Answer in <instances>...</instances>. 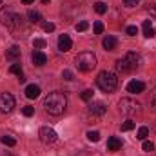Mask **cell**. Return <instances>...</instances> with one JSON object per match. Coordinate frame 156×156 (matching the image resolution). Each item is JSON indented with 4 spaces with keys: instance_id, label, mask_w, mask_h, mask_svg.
<instances>
[{
    "instance_id": "cell-6",
    "label": "cell",
    "mask_w": 156,
    "mask_h": 156,
    "mask_svg": "<svg viewBox=\"0 0 156 156\" xmlns=\"http://www.w3.org/2000/svg\"><path fill=\"white\" fill-rule=\"evenodd\" d=\"M118 107H120L122 115H136V113H140V104L131 100V98H122Z\"/></svg>"
},
{
    "instance_id": "cell-12",
    "label": "cell",
    "mask_w": 156,
    "mask_h": 156,
    "mask_svg": "<svg viewBox=\"0 0 156 156\" xmlns=\"http://www.w3.org/2000/svg\"><path fill=\"white\" fill-rule=\"evenodd\" d=\"M122 149V140L118 138V136H111L109 140H107V151H111V153H116Z\"/></svg>"
},
{
    "instance_id": "cell-16",
    "label": "cell",
    "mask_w": 156,
    "mask_h": 156,
    "mask_svg": "<svg viewBox=\"0 0 156 156\" xmlns=\"http://www.w3.org/2000/svg\"><path fill=\"white\" fill-rule=\"evenodd\" d=\"M142 29H144V37H147V38H153L154 37V27H153L151 20H145L144 26H142Z\"/></svg>"
},
{
    "instance_id": "cell-32",
    "label": "cell",
    "mask_w": 156,
    "mask_h": 156,
    "mask_svg": "<svg viewBox=\"0 0 156 156\" xmlns=\"http://www.w3.org/2000/svg\"><path fill=\"white\" fill-rule=\"evenodd\" d=\"M44 31H45V33H53V31H55V24L45 22V24H44Z\"/></svg>"
},
{
    "instance_id": "cell-33",
    "label": "cell",
    "mask_w": 156,
    "mask_h": 156,
    "mask_svg": "<svg viewBox=\"0 0 156 156\" xmlns=\"http://www.w3.org/2000/svg\"><path fill=\"white\" fill-rule=\"evenodd\" d=\"M123 4H125L127 7H136V5L140 4V0H123Z\"/></svg>"
},
{
    "instance_id": "cell-17",
    "label": "cell",
    "mask_w": 156,
    "mask_h": 156,
    "mask_svg": "<svg viewBox=\"0 0 156 156\" xmlns=\"http://www.w3.org/2000/svg\"><path fill=\"white\" fill-rule=\"evenodd\" d=\"M9 71H11V73H15V75L18 76V82H20V83H24V82H26V76H24V73H22L20 64H13V66L9 67Z\"/></svg>"
},
{
    "instance_id": "cell-23",
    "label": "cell",
    "mask_w": 156,
    "mask_h": 156,
    "mask_svg": "<svg viewBox=\"0 0 156 156\" xmlns=\"http://www.w3.org/2000/svg\"><path fill=\"white\" fill-rule=\"evenodd\" d=\"M87 140L89 142H98L100 140V133L98 131H89L87 133Z\"/></svg>"
},
{
    "instance_id": "cell-1",
    "label": "cell",
    "mask_w": 156,
    "mask_h": 156,
    "mask_svg": "<svg viewBox=\"0 0 156 156\" xmlns=\"http://www.w3.org/2000/svg\"><path fill=\"white\" fill-rule=\"evenodd\" d=\"M66 107H67V98H66V94L60 93V91L49 93V94L44 98V109H45L49 115H53V116L62 115V113L66 111Z\"/></svg>"
},
{
    "instance_id": "cell-35",
    "label": "cell",
    "mask_w": 156,
    "mask_h": 156,
    "mask_svg": "<svg viewBox=\"0 0 156 156\" xmlns=\"http://www.w3.org/2000/svg\"><path fill=\"white\" fill-rule=\"evenodd\" d=\"M151 105L156 107V89H154V93H153V98H151Z\"/></svg>"
},
{
    "instance_id": "cell-36",
    "label": "cell",
    "mask_w": 156,
    "mask_h": 156,
    "mask_svg": "<svg viewBox=\"0 0 156 156\" xmlns=\"http://www.w3.org/2000/svg\"><path fill=\"white\" fill-rule=\"evenodd\" d=\"M22 2H24V4H33L35 0H22Z\"/></svg>"
},
{
    "instance_id": "cell-31",
    "label": "cell",
    "mask_w": 156,
    "mask_h": 156,
    "mask_svg": "<svg viewBox=\"0 0 156 156\" xmlns=\"http://www.w3.org/2000/svg\"><path fill=\"white\" fill-rule=\"evenodd\" d=\"M125 33H127L129 37H134V35L138 33V27H136V26H129V27L125 29Z\"/></svg>"
},
{
    "instance_id": "cell-10",
    "label": "cell",
    "mask_w": 156,
    "mask_h": 156,
    "mask_svg": "<svg viewBox=\"0 0 156 156\" xmlns=\"http://www.w3.org/2000/svg\"><path fill=\"white\" fill-rule=\"evenodd\" d=\"M71 47H73V42L69 38V35H60V37H58V49H60L62 53H67Z\"/></svg>"
},
{
    "instance_id": "cell-15",
    "label": "cell",
    "mask_w": 156,
    "mask_h": 156,
    "mask_svg": "<svg viewBox=\"0 0 156 156\" xmlns=\"http://www.w3.org/2000/svg\"><path fill=\"white\" fill-rule=\"evenodd\" d=\"M102 45L105 47V51H115L116 45H118V40L115 38V37H105L104 42H102Z\"/></svg>"
},
{
    "instance_id": "cell-7",
    "label": "cell",
    "mask_w": 156,
    "mask_h": 156,
    "mask_svg": "<svg viewBox=\"0 0 156 156\" xmlns=\"http://www.w3.org/2000/svg\"><path fill=\"white\" fill-rule=\"evenodd\" d=\"M38 138H40L42 144H55L56 138H58V134H56V131L51 129V127H42L38 131Z\"/></svg>"
},
{
    "instance_id": "cell-25",
    "label": "cell",
    "mask_w": 156,
    "mask_h": 156,
    "mask_svg": "<svg viewBox=\"0 0 156 156\" xmlns=\"http://www.w3.org/2000/svg\"><path fill=\"white\" fill-rule=\"evenodd\" d=\"M142 149H144L145 153H153L154 145H153V142H149V140H144V145H142Z\"/></svg>"
},
{
    "instance_id": "cell-28",
    "label": "cell",
    "mask_w": 156,
    "mask_h": 156,
    "mask_svg": "<svg viewBox=\"0 0 156 156\" xmlns=\"http://www.w3.org/2000/svg\"><path fill=\"white\" fill-rule=\"evenodd\" d=\"M87 27H89V24H87L85 20H82V22H78L76 26H75V29H76V31H85Z\"/></svg>"
},
{
    "instance_id": "cell-13",
    "label": "cell",
    "mask_w": 156,
    "mask_h": 156,
    "mask_svg": "<svg viewBox=\"0 0 156 156\" xmlns=\"http://www.w3.org/2000/svg\"><path fill=\"white\" fill-rule=\"evenodd\" d=\"M31 58H33V64H35V66H38V67H42V66H45V64H47V56H45L42 51H33Z\"/></svg>"
},
{
    "instance_id": "cell-18",
    "label": "cell",
    "mask_w": 156,
    "mask_h": 156,
    "mask_svg": "<svg viewBox=\"0 0 156 156\" xmlns=\"http://www.w3.org/2000/svg\"><path fill=\"white\" fill-rule=\"evenodd\" d=\"M5 56H7L9 60H16V58H20V47H18V45L9 47V49H7V53H5Z\"/></svg>"
},
{
    "instance_id": "cell-34",
    "label": "cell",
    "mask_w": 156,
    "mask_h": 156,
    "mask_svg": "<svg viewBox=\"0 0 156 156\" xmlns=\"http://www.w3.org/2000/svg\"><path fill=\"white\" fill-rule=\"evenodd\" d=\"M62 78H64V80H73V73H71L69 69H64V73H62Z\"/></svg>"
},
{
    "instance_id": "cell-26",
    "label": "cell",
    "mask_w": 156,
    "mask_h": 156,
    "mask_svg": "<svg viewBox=\"0 0 156 156\" xmlns=\"http://www.w3.org/2000/svg\"><path fill=\"white\" fill-rule=\"evenodd\" d=\"M22 113H24V116H33V115H35V107H31V105H26V107L22 109Z\"/></svg>"
},
{
    "instance_id": "cell-3",
    "label": "cell",
    "mask_w": 156,
    "mask_h": 156,
    "mask_svg": "<svg viewBox=\"0 0 156 156\" xmlns=\"http://www.w3.org/2000/svg\"><path fill=\"white\" fill-rule=\"evenodd\" d=\"M75 64H76L78 71H82V73H89V71H93V69L96 67V56H94V53L83 51V53L76 55Z\"/></svg>"
},
{
    "instance_id": "cell-8",
    "label": "cell",
    "mask_w": 156,
    "mask_h": 156,
    "mask_svg": "<svg viewBox=\"0 0 156 156\" xmlns=\"http://www.w3.org/2000/svg\"><path fill=\"white\" fill-rule=\"evenodd\" d=\"M15 107V98L9 93L0 94V113H11Z\"/></svg>"
},
{
    "instance_id": "cell-11",
    "label": "cell",
    "mask_w": 156,
    "mask_h": 156,
    "mask_svg": "<svg viewBox=\"0 0 156 156\" xmlns=\"http://www.w3.org/2000/svg\"><path fill=\"white\" fill-rule=\"evenodd\" d=\"M105 111H107V107H105V104H104V102H93V104L89 105V113H91V115L102 116Z\"/></svg>"
},
{
    "instance_id": "cell-4",
    "label": "cell",
    "mask_w": 156,
    "mask_h": 156,
    "mask_svg": "<svg viewBox=\"0 0 156 156\" xmlns=\"http://www.w3.org/2000/svg\"><path fill=\"white\" fill-rule=\"evenodd\" d=\"M96 83H98V87L104 91V93H113L115 89L118 87V78L115 73H111V71H102L98 78H96Z\"/></svg>"
},
{
    "instance_id": "cell-24",
    "label": "cell",
    "mask_w": 156,
    "mask_h": 156,
    "mask_svg": "<svg viewBox=\"0 0 156 156\" xmlns=\"http://www.w3.org/2000/svg\"><path fill=\"white\" fill-rule=\"evenodd\" d=\"M80 98H82V100H85V102H89V100L93 98V89H85V91H82Z\"/></svg>"
},
{
    "instance_id": "cell-27",
    "label": "cell",
    "mask_w": 156,
    "mask_h": 156,
    "mask_svg": "<svg viewBox=\"0 0 156 156\" xmlns=\"http://www.w3.org/2000/svg\"><path fill=\"white\" fill-rule=\"evenodd\" d=\"M131 129H134V122L127 120V122H123V123H122V131H131Z\"/></svg>"
},
{
    "instance_id": "cell-30",
    "label": "cell",
    "mask_w": 156,
    "mask_h": 156,
    "mask_svg": "<svg viewBox=\"0 0 156 156\" xmlns=\"http://www.w3.org/2000/svg\"><path fill=\"white\" fill-rule=\"evenodd\" d=\"M104 31V24L102 22H94V35H102Z\"/></svg>"
},
{
    "instance_id": "cell-29",
    "label": "cell",
    "mask_w": 156,
    "mask_h": 156,
    "mask_svg": "<svg viewBox=\"0 0 156 156\" xmlns=\"http://www.w3.org/2000/svg\"><path fill=\"white\" fill-rule=\"evenodd\" d=\"M33 45H35L37 49H42V47H45V40H42V38H35V40H33Z\"/></svg>"
},
{
    "instance_id": "cell-21",
    "label": "cell",
    "mask_w": 156,
    "mask_h": 156,
    "mask_svg": "<svg viewBox=\"0 0 156 156\" xmlns=\"http://www.w3.org/2000/svg\"><path fill=\"white\" fill-rule=\"evenodd\" d=\"M147 136H149V129L147 127H140L138 133H136V138L138 140H147Z\"/></svg>"
},
{
    "instance_id": "cell-20",
    "label": "cell",
    "mask_w": 156,
    "mask_h": 156,
    "mask_svg": "<svg viewBox=\"0 0 156 156\" xmlns=\"http://www.w3.org/2000/svg\"><path fill=\"white\" fill-rule=\"evenodd\" d=\"M27 18H29L31 24H38L40 20H42V16H40L38 11H29V13H27Z\"/></svg>"
},
{
    "instance_id": "cell-14",
    "label": "cell",
    "mask_w": 156,
    "mask_h": 156,
    "mask_svg": "<svg viewBox=\"0 0 156 156\" xmlns=\"http://www.w3.org/2000/svg\"><path fill=\"white\" fill-rule=\"evenodd\" d=\"M26 96H27V98H31V100L38 98V96H40V87H38V85H35V83L27 85V87H26Z\"/></svg>"
},
{
    "instance_id": "cell-39",
    "label": "cell",
    "mask_w": 156,
    "mask_h": 156,
    "mask_svg": "<svg viewBox=\"0 0 156 156\" xmlns=\"http://www.w3.org/2000/svg\"><path fill=\"white\" fill-rule=\"evenodd\" d=\"M0 5H2V0H0Z\"/></svg>"
},
{
    "instance_id": "cell-19",
    "label": "cell",
    "mask_w": 156,
    "mask_h": 156,
    "mask_svg": "<svg viewBox=\"0 0 156 156\" xmlns=\"http://www.w3.org/2000/svg\"><path fill=\"white\" fill-rule=\"evenodd\" d=\"M0 142H2L5 147H15V145H16V140H15L13 136H7V134H4V136L0 138Z\"/></svg>"
},
{
    "instance_id": "cell-37",
    "label": "cell",
    "mask_w": 156,
    "mask_h": 156,
    "mask_svg": "<svg viewBox=\"0 0 156 156\" xmlns=\"http://www.w3.org/2000/svg\"><path fill=\"white\" fill-rule=\"evenodd\" d=\"M2 156H11V154H9V153H5V154H2Z\"/></svg>"
},
{
    "instance_id": "cell-2",
    "label": "cell",
    "mask_w": 156,
    "mask_h": 156,
    "mask_svg": "<svg viewBox=\"0 0 156 156\" xmlns=\"http://www.w3.org/2000/svg\"><path fill=\"white\" fill-rule=\"evenodd\" d=\"M138 64H140V56L136 55V53H127L123 58H120L116 62V71L118 73H122V75H127V73H133V71H136V67H138Z\"/></svg>"
},
{
    "instance_id": "cell-22",
    "label": "cell",
    "mask_w": 156,
    "mask_h": 156,
    "mask_svg": "<svg viewBox=\"0 0 156 156\" xmlns=\"http://www.w3.org/2000/svg\"><path fill=\"white\" fill-rule=\"evenodd\" d=\"M94 11H96L98 15H104V13H107V5H105L104 2H96V4H94Z\"/></svg>"
},
{
    "instance_id": "cell-38",
    "label": "cell",
    "mask_w": 156,
    "mask_h": 156,
    "mask_svg": "<svg viewBox=\"0 0 156 156\" xmlns=\"http://www.w3.org/2000/svg\"><path fill=\"white\" fill-rule=\"evenodd\" d=\"M42 2H44V4H47V2H49V0H42Z\"/></svg>"
},
{
    "instance_id": "cell-9",
    "label": "cell",
    "mask_w": 156,
    "mask_h": 156,
    "mask_svg": "<svg viewBox=\"0 0 156 156\" xmlns=\"http://www.w3.org/2000/svg\"><path fill=\"white\" fill-rule=\"evenodd\" d=\"M145 89V83L140 82V80H131L127 83V93H133V94H138V93H144Z\"/></svg>"
},
{
    "instance_id": "cell-5",
    "label": "cell",
    "mask_w": 156,
    "mask_h": 156,
    "mask_svg": "<svg viewBox=\"0 0 156 156\" xmlns=\"http://www.w3.org/2000/svg\"><path fill=\"white\" fill-rule=\"evenodd\" d=\"M0 22L9 31H16V27L20 26V15H16L11 9H4V11H0Z\"/></svg>"
}]
</instances>
